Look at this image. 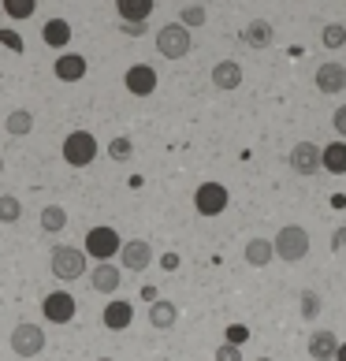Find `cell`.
Listing matches in <instances>:
<instances>
[{
    "label": "cell",
    "mask_w": 346,
    "mask_h": 361,
    "mask_svg": "<svg viewBox=\"0 0 346 361\" xmlns=\"http://www.w3.org/2000/svg\"><path fill=\"white\" fill-rule=\"evenodd\" d=\"M119 283H123V276H119V269L109 261V264H97V269L89 272V287L101 290V294H116Z\"/></svg>",
    "instance_id": "16"
},
{
    "label": "cell",
    "mask_w": 346,
    "mask_h": 361,
    "mask_svg": "<svg viewBox=\"0 0 346 361\" xmlns=\"http://www.w3.org/2000/svg\"><path fill=\"white\" fill-rule=\"evenodd\" d=\"M228 186H220V183H202L197 186V194H194V209L202 212V216H220L223 209H228Z\"/></svg>",
    "instance_id": "7"
},
{
    "label": "cell",
    "mask_w": 346,
    "mask_h": 361,
    "mask_svg": "<svg viewBox=\"0 0 346 361\" xmlns=\"http://www.w3.org/2000/svg\"><path fill=\"white\" fill-rule=\"evenodd\" d=\"M4 127H8V135H16V138L30 135V130H34V112H30V109H16V112H8Z\"/></svg>",
    "instance_id": "24"
},
{
    "label": "cell",
    "mask_w": 346,
    "mask_h": 361,
    "mask_svg": "<svg viewBox=\"0 0 346 361\" xmlns=\"http://www.w3.org/2000/svg\"><path fill=\"white\" fill-rule=\"evenodd\" d=\"M123 250V243H119V231L116 227H89L86 231V253L89 257H97V264H109L116 253Z\"/></svg>",
    "instance_id": "3"
},
{
    "label": "cell",
    "mask_w": 346,
    "mask_h": 361,
    "mask_svg": "<svg viewBox=\"0 0 346 361\" xmlns=\"http://www.w3.org/2000/svg\"><path fill=\"white\" fill-rule=\"evenodd\" d=\"M346 246V227H339L335 235H331V250H342Z\"/></svg>",
    "instance_id": "36"
},
{
    "label": "cell",
    "mask_w": 346,
    "mask_h": 361,
    "mask_svg": "<svg viewBox=\"0 0 346 361\" xmlns=\"http://www.w3.org/2000/svg\"><path fill=\"white\" fill-rule=\"evenodd\" d=\"M335 361H346V343L339 346V354H335Z\"/></svg>",
    "instance_id": "38"
},
{
    "label": "cell",
    "mask_w": 346,
    "mask_h": 361,
    "mask_svg": "<svg viewBox=\"0 0 346 361\" xmlns=\"http://www.w3.org/2000/svg\"><path fill=\"white\" fill-rule=\"evenodd\" d=\"M42 37H45L49 49H63V45L71 42V23L68 19H49L42 26Z\"/></svg>",
    "instance_id": "20"
},
{
    "label": "cell",
    "mask_w": 346,
    "mask_h": 361,
    "mask_svg": "<svg viewBox=\"0 0 346 361\" xmlns=\"http://www.w3.org/2000/svg\"><path fill=\"white\" fill-rule=\"evenodd\" d=\"M23 216V202L16 194H0V224H16Z\"/></svg>",
    "instance_id": "26"
},
{
    "label": "cell",
    "mask_w": 346,
    "mask_h": 361,
    "mask_svg": "<svg viewBox=\"0 0 346 361\" xmlns=\"http://www.w3.org/2000/svg\"><path fill=\"white\" fill-rule=\"evenodd\" d=\"M321 168H324V149L316 142H298L295 149H290V171H298V176H316Z\"/></svg>",
    "instance_id": "8"
},
{
    "label": "cell",
    "mask_w": 346,
    "mask_h": 361,
    "mask_svg": "<svg viewBox=\"0 0 346 361\" xmlns=\"http://www.w3.org/2000/svg\"><path fill=\"white\" fill-rule=\"evenodd\" d=\"M223 336H228V343H231V346H242V343L249 339V328H246V324H231L228 331H223Z\"/></svg>",
    "instance_id": "32"
},
{
    "label": "cell",
    "mask_w": 346,
    "mask_h": 361,
    "mask_svg": "<svg viewBox=\"0 0 346 361\" xmlns=\"http://www.w3.org/2000/svg\"><path fill=\"white\" fill-rule=\"evenodd\" d=\"M101 361H112V357H101Z\"/></svg>",
    "instance_id": "41"
},
{
    "label": "cell",
    "mask_w": 346,
    "mask_h": 361,
    "mask_svg": "<svg viewBox=\"0 0 346 361\" xmlns=\"http://www.w3.org/2000/svg\"><path fill=\"white\" fill-rule=\"evenodd\" d=\"M342 86H346L342 63H321V68H316V90L321 93H342Z\"/></svg>",
    "instance_id": "15"
},
{
    "label": "cell",
    "mask_w": 346,
    "mask_h": 361,
    "mask_svg": "<svg viewBox=\"0 0 346 361\" xmlns=\"http://www.w3.org/2000/svg\"><path fill=\"white\" fill-rule=\"evenodd\" d=\"M161 264H164V269H179V257H175V253H168V257H164Z\"/></svg>",
    "instance_id": "37"
},
{
    "label": "cell",
    "mask_w": 346,
    "mask_h": 361,
    "mask_svg": "<svg viewBox=\"0 0 346 361\" xmlns=\"http://www.w3.org/2000/svg\"><path fill=\"white\" fill-rule=\"evenodd\" d=\"M75 298L68 290H52V294H45V302H42V313H45V320H52V324H71L75 320Z\"/></svg>",
    "instance_id": "9"
},
{
    "label": "cell",
    "mask_w": 346,
    "mask_h": 361,
    "mask_svg": "<svg viewBox=\"0 0 346 361\" xmlns=\"http://www.w3.org/2000/svg\"><path fill=\"white\" fill-rule=\"evenodd\" d=\"M190 45H194V37L183 23H168V26H161V34H156V52H161L164 60H183L186 52H190Z\"/></svg>",
    "instance_id": "2"
},
{
    "label": "cell",
    "mask_w": 346,
    "mask_h": 361,
    "mask_svg": "<svg viewBox=\"0 0 346 361\" xmlns=\"http://www.w3.org/2000/svg\"><path fill=\"white\" fill-rule=\"evenodd\" d=\"M331 127L339 130V142H346V104H342V109H335V116H331Z\"/></svg>",
    "instance_id": "34"
},
{
    "label": "cell",
    "mask_w": 346,
    "mask_h": 361,
    "mask_svg": "<svg viewBox=\"0 0 346 361\" xmlns=\"http://www.w3.org/2000/svg\"><path fill=\"white\" fill-rule=\"evenodd\" d=\"M179 320V305H171V302H164V298H156L153 305H149V324L153 328H171Z\"/></svg>",
    "instance_id": "22"
},
{
    "label": "cell",
    "mask_w": 346,
    "mask_h": 361,
    "mask_svg": "<svg viewBox=\"0 0 346 361\" xmlns=\"http://www.w3.org/2000/svg\"><path fill=\"white\" fill-rule=\"evenodd\" d=\"M52 71H56L60 82H78V78H86V56L63 52V56H56V63H52Z\"/></svg>",
    "instance_id": "13"
},
{
    "label": "cell",
    "mask_w": 346,
    "mask_h": 361,
    "mask_svg": "<svg viewBox=\"0 0 346 361\" xmlns=\"http://www.w3.org/2000/svg\"><path fill=\"white\" fill-rule=\"evenodd\" d=\"M49 269L56 279H78V276H86V250H78V246H56L52 250V257H49Z\"/></svg>",
    "instance_id": "4"
},
{
    "label": "cell",
    "mask_w": 346,
    "mask_h": 361,
    "mask_svg": "<svg viewBox=\"0 0 346 361\" xmlns=\"http://www.w3.org/2000/svg\"><path fill=\"white\" fill-rule=\"evenodd\" d=\"M324 171H331V176H346V142L324 145Z\"/></svg>",
    "instance_id": "23"
},
{
    "label": "cell",
    "mask_w": 346,
    "mask_h": 361,
    "mask_svg": "<svg viewBox=\"0 0 346 361\" xmlns=\"http://www.w3.org/2000/svg\"><path fill=\"white\" fill-rule=\"evenodd\" d=\"M130 153H135L130 138H112V142H109V157H112V160H127Z\"/></svg>",
    "instance_id": "31"
},
{
    "label": "cell",
    "mask_w": 346,
    "mask_h": 361,
    "mask_svg": "<svg viewBox=\"0 0 346 361\" xmlns=\"http://www.w3.org/2000/svg\"><path fill=\"white\" fill-rule=\"evenodd\" d=\"M272 257H276V246L268 243V238H249L246 243V261L254 264V269H264Z\"/></svg>",
    "instance_id": "21"
},
{
    "label": "cell",
    "mask_w": 346,
    "mask_h": 361,
    "mask_svg": "<svg viewBox=\"0 0 346 361\" xmlns=\"http://www.w3.org/2000/svg\"><path fill=\"white\" fill-rule=\"evenodd\" d=\"M104 328H109V331H127L130 328V320H135V305H130V302H123V298H119V302H109V305H104Z\"/></svg>",
    "instance_id": "14"
},
{
    "label": "cell",
    "mask_w": 346,
    "mask_h": 361,
    "mask_svg": "<svg viewBox=\"0 0 346 361\" xmlns=\"http://www.w3.org/2000/svg\"><path fill=\"white\" fill-rule=\"evenodd\" d=\"M324 45H328V49L346 45V30H342L339 23H328V26H324Z\"/></svg>",
    "instance_id": "30"
},
{
    "label": "cell",
    "mask_w": 346,
    "mask_h": 361,
    "mask_svg": "<svg viewBox=\"0 0 346 361\" xmlns=\"http://www.w3.org/2000/svg\"><path fill=\"white\" fill-rule=\"evenodd\" d=\"M0 8H4L11 19H30L34 11H37L34 0H0Z\"/></svg>",
    "instance_id": "27"
},
{
    "label": "cell",
    "mask_w": 346,
    "mask_h": 361,
    "mask_svg": "<svg viewBox=\"0 0 346 361\" xmlns=\"http://www.w3.org/2000/svg\"><path fill=\"white\" fill-rule=\"evenodd\" d=\"M93 157H97V138H93L89 130H71V135L63 138V160H68L71 168H89Z\"/></svg>",
    "instance_id": "5"
},
{
    "label": "cell",
    "mask_w": 346,
    "mask_h": 361,
    "mask_svg": "<svg viewBox=\"0 0 346 361\" xmlns=\"http://www.w3.org/2000/svg\"><path fill=\"white\" fill-rule=\"evenodd\" d=\"M272 23L268 19H254V23H246V30H242V42L249 49H268L272 45Z\"/></svg>",
    "instance_id": "19"
},
{
    "label": "cell",
    "mask_w": 346,
    "mask_h": 361,
    "mask_svg": "<svg viewBox=\"0 0 346 361\" xmlns=\"http://www.w3.org/2000/svg\"><path fill=\"white\" fill-rule=\"evenodd\" d=\"M153 8H156L153 0H116V11H119V23L123 26H145Z\"/></svg>",
    "instance_id": "12"
},
{
    "label": "cell",
    "mask_w": 346,
    "mask_h": 361,
    "mask_svg": "<svg viewBox=\"0 0 346 361\" xmlns=\"http://www.w3.org/2000/svg\"><path fill=\"white\" fill-rule=\"evenodd\" d=\"M0 42H4L11 52H23V42H19V34H16V30H0Z\"/></svg>",
    "instance_id": "35"
},
{
    "label": "cell",
    "mask_w": 346,
    "mask_h": 361,
    "mask_svg": "<svg viewBox=\"0 0 346 361\" xmlns=\"http://www.w3.org/2000/svg\"><path fill=\"white\" fill-rule=\"evenodd\" d=\"M272 246H276V257L302 261L305 253H309V231H305V227H298V224H287V227H279V231H276Z\"/></svg>",
    "instance_id": "1"
},
{
    "label": "cell",
    "mask_w": 346,
    "mask_h": 361,
    "mask_svg": "<svg viewBox=\"0 0 346 361\" xmlns=\"http://www.w3.org/2000/svg\"><path fill=\"white\" fill-rule=\"evenodd\" d=\"M261 361H272V357H261Z\"/></svg>",
    "instance_id": "40"
},
{
    "label": "cell",
    "mask_w": 346,
    "mask_h": 361,
    "mask_svg": "<svg viewBox=\"0 0 346 361\" xmlns=\"http://www.w3.org/2000/svg\"><path fill=\"white\" fill-rule=\"evenodd\" d=\"M11 350L19 357H37L45 350V331L37 324H30V320H23V324H16V331H11Z\"/></svg>",
    "instance_id": "6"
},
{
    "label": "cell",
    "mask_w": 346,
    "mask_h": 361,
    "mask_svg": "<svg viewBox=\"0 0 346 361\" xmlns=\"http://www.w3.org/2000/svg\"><path fill=\"white\" fill-rule=\"evenodd\" d=\"M216 361H242V350L231 346V343H220L216 346Z\"/></svg>",
    "instance_id": "33"
},
{
    "label": "cell",
    "mask_w": 346,
    "mask_h": 361,
    "mask_svg": "<svg viewBox=\"0 0 346 361\" xmlns=\"http://www.w3.org/2000/svg\"><path fill=\"white\" fill-rule=\"evenodd\" d=\"M212 86L216 90H238L242 86V68H238V60H220L216 68H212Z\"/></svg>",
    "instance_id": "17"
},
{
    "label": "cell",
    "mask_w": 346,
    "mask_h": 361,
    "mask_svg": "<svg viewBox=\"0 0 346 361\" xmlns=\"http://www.w3.org/2000/svg\"><path fill=\"white\" fill-rule=\"evenodd\" d=\"M119 264H123L127 272H145L153 264V246L145 243V238H130V243H123V250H119Z\"/></svg>",
    "instance_id": "10"
},
{
    "label": "cell",
    "mask_w": 346,
    "mask_h": 361,
    "mask_svg": "<svg viewBox=\"0 0 346 361\" xmlns=\"http://www.w3.org/2000/svg\"><path fill=\"white\" fill-rule=\"evenodd\" d=\"M335 354H339L335 331H316V336H309V357L313 361H335Z\"/></svg>",
    "instance_id": "18"
},
{
    "label": "cell",
    "mask_w": 346,
    "mask_h": 361,
    "mask_svg": "<svg viewBox=\"0 0 346 361\" xmlns=\"http://www.w3.org/2000/svg\"><path fill=\"white\" fill-rule=\"evenodd\" d=\"M302 317H305V320L321 317V294H313V290H302Z\"/></svg>",
    "instance_id": "29"
},
{
    "label": "cell",
    "mask_w": 346,
    "mask_h": 361,
    "mask_svg": "<svg viewBox=\"0 0 346 361\" xmlns=\"http://www.w3.org/2000/svg\"><path fill=\"white\" fill-rule=\"evenodd\" d=\"M123 86L135 93V97H149V93L156 90V71L149 68V63H135V68H127Z\"/></svg>",
    "instance_id": "11"
},
{
    "label": "cell",
    "mask_w": 346,
    "mask_h": 361,
    "mask_svg": "<svg viewBox=\"0 0 346 361\" xmlns=\"http://www.w3.org/2000/svg\"><path fill=\"white\" fill-rule=\"evenodd\" d=\"M0 171H4V160H0Z\"/></svg>",
    "instance_id": "39"
},
{
    "label": "cell",
    "mask_w": 346,
    "mask_h": 361,
    "mask_svg": "<svg viewBox=\"0 0 346 361\" xmlns=\"http://www.w3.org/2000/svg\"><path fill=\"white\" fill-rule=\"evenodd\" d=\"M205 19H209V11L202 8V4H186L183 11H179V23L190 30V26H205Z\"/></svg>",
    "instance_id": "28"
},
{
    "label": "cell",
    "mask_w": 346,
    "mask_h": 361,
    "mask_svg": "<svg viewBox=\"0 0 346 361\" xmlns=\"http://www.w3.org/2000/svg\"><path fill=\"white\" fill-rule=\"evenodd\" d=\"M68 227V212L63 205H45L42 209V231H63Z\"/></svg>",
    "instance_id": "25"
}]
</instances>
